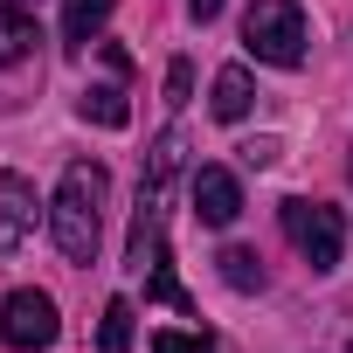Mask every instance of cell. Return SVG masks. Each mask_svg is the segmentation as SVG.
I'll use <instances>...</instances> for the list:
<instances>
[{"label":"cell","instance_id":"6da1fadb","mask_svg":"<svg viewBox=\"0 0 353 353\" xmlns=\"http://www.w3.org/2000/svg\"><path fill=\"white\" fill-rule=\"evenodd\" d=\"M104 201H111V173L97 159H77L63 166V188L49 201V236L70 263H97V243H104Z\"/></svg>","mask_w":353,"mask_h":353},{"label":"cell","instance_id":"7a4b0ae2","mask_svg":"<svg viewBox=\"0 0 353 353\" xmlns=\"http://www.w3.org/2000/svg\"><path fill=\"white\" fill-rule=\"evenodd\" d=\"M243 49L270 70H298L305 63V14L298 0H256L243 14Z\"/></svg>","mask_w":353,"mask_h":353},{"label":"cell","instance_id":"3957f363","mask_svg":"<svg viewBox=\"0 0 353 353\" xmlns=\"http://www.w3.org/2000/svg\"><path fill=\"white\" fill-rule=\"evenodd\" d=\"M284 236H291V250H298L319 277L339 270V250H346L339 208H325V201H284Z\"/></svg>","mask_w":353,"mask_h":353},{"label":"cell","instance_id":"277c9868","mask_svg":"<svg viewBox=\"0 0 353 353\" xmlns=\"http://www.w3.org/2000/svg\"><path fill=\"white\" fill-rule=\"evenodd\" d=\"M56 332H63V319H56L49 291H35V284L8 291V305H0V339L14 353H42V346H56Z\"/></svg>","mask_w":353,"mask_h":353},{"label":"cell","instance_id":"5b68a950","mask_svg":"<svg viewBox=\"0 0 353 353\" xmlns=\"http://www.w3.org/2000/svg\"><path fill=\"white\" fill-rule=\"evenodd\" d=\"M35 215H42L35 181H21V173H0V256H14V250L35 236Z\"/></svg>","mask_w":353,"mask_h":353},{"label":"cell","instance_id":"8992f818","mask_svg":"<svg viewBox=\"0 0 353 353\" xmlns=\"http://www.w3.org/2000/svg\"><path fill=\"white\" fill-rule=\"evenodd\" d=\"M188 194H194V215H201L208 229H229V222L243 215V188H236V173H229V166H201Z\"/></svg>","mask_w":353,"mask_h":353},{"label":"cell","instance_id":"52a82bcc","mask_svg":"<svg viewBox=\"0 0 353 353\" xmlns=\"http://www.w3.org/2000/svg\"><path fill=\"white\" fill-rule=\"evenodd\" d=\"M215 118L222 125H236V118H250V104H256V83H250V70L243 63H229V70H215Z\"/></svg>","mask_w":353,"mask_h":353},{"label":"cell","instance_id":"ba28073f","mask_svg":"<svg viewBox=\"0 0 353 353\" xmlns=\"http://www.w3.org/2000/svg\"><path fill=\"white\" fill-rule=\"evenodd\" d=\"M35 42H42V35H35V14L21 8V0H8V8H0V70H14Z\"/></svg>","mask_w":353,"mask_h":353},{"label":"cell","instance_id":"9c48e42d","mask_svg":"<svg viewBox=\"0 0 353 353\" xmlns=\"http://www.w3.org/2000/svg\"><path fill=\"white\" fill-rule=\"evenodd\" d=\"M77 118H83V125H104V132H118V125L132 118V104H125V83H90V90L77 97Z\"/></svg>","mask_w":353,"mask_h":353},{"label":"cell","instance_id":"30bf717a","mask_svg":"<svg viewBox=\"0 0 353 353\" xmlns=\"http://www.w3.org/2000/svg\"><path fill=\"white\" fill-rule=\"evenodd\" d=\"M118 0H63V49H83L104 21H111Z\"/></svg>","mask_w":353,"mask_h":353},{"label":"cell","instance_id":"8fae6325","mask_svg":"<svg viewBox=\"0 0 353 353\" xmlns=\"http://www.w3.org/2000/svg\"><path fill=\"white\" fill-rule=\"evenodd\" d=\"M145 298H152V305H173V312H194V298L181 291V277H173V256H166V243L145 256Z\"/></svg>","mask_w":353,"mask_h":353},{"label":"cell","instance_id":"7c38bea8","mask_svg":"<svg viewBox=\"0 0 353 353\" xmlns=\"http://www.w3.org/2000/svg\"><path fill=\"white\" fill-rule=\"evenodd\" d=\"M222 277H229L236 291H263V256L243 250V243H229V250H222Z\"/></svg>","mask_w":353,"mask_h":353},{"label":"cell","instance_id":"4fadbf2b","mask_svg":"<svg viewBox=\"0 0 353 353\" xmlns=\"http://www.w3.org/2000/svg\"><path fill=\"white\" fill-rule=\"evenodd\" d=\"M97 346H104V353H132V298H111V305H104Z\"/></svg>","mask_w":353,"mask_h":353},{"label":"cell","instance_id":"5bb4252c","mask_svg":"<svg viewBox=\"0 0 353 353\" xmlns=\"http://www.w3.org/2000/svg\"><path fill=\"white\" fill-rule=\"evenodd\" d=\"M152 353H215L208 332H152Z\"/></svg>","mask_w":353,"mask_h":353},{"label":"cell","instance_id":"9a60e30c","mask_svg":"<svg viewBox=\"0 0 353 353\" xmlns=\"http://www.w3.org/2000/svg\"><path fill=\"white\" fill-rule=\"evenodd\" d=\"M188 90H194V70H188V63H173V70H166V104L181 111V104H188Z\"/></svg>","mask_w":353,"mask_h":353},{"label":"cell","instance_id":"2e32d148","mask_svg":"<svg viewBox=\"0 0 353 353\" xmlns=\"http://www.w3.org/2000/svg\"><path fill=\"white\" fill-rule=\"evenodd\" d=\"M277 152H284L277 139H250V145H243V159H250V166H277Z\"/></svg>","mask_w":353,"mask_h":353},{"label":"cell","instance_id":"e0dca14e","mask_svg":"<svg viewBox=\"0 0 353 353\" xmlns=\"http://www.w3.org/2000/svg\"><path fill=\"white\" fill-rule=\"evenodd\" d=\"M188 14H194V21H215V14H222V0H188Z\"/></svg>","mask_w":353,"mask_h":353},{"label":"cell","instance_id":"ac0fdd59","mask_svg":"<svg viewBox=\"0 0 353 353\" xmlns=\"http://www.w3.org/2000/svg\"><path fill=\"white\" fill-rule=\"evenodd\" d=\"M21 8H28V0H21Z\"/></svg>","mask_w":353,"mask_h":353},{"label":"cell","instance_id":"d6986e66","mask_svg":"<svg viewBox=\"0 0 353 353\" xmlns=\"http://www.w3.org/2000/svg\"><path fill=\"white\" fill-rule=\"evenodd\" d=\"M346 353H353V346H346Z\"/></svg>","mask_w":353,"mask_h":353}]
</instances>
